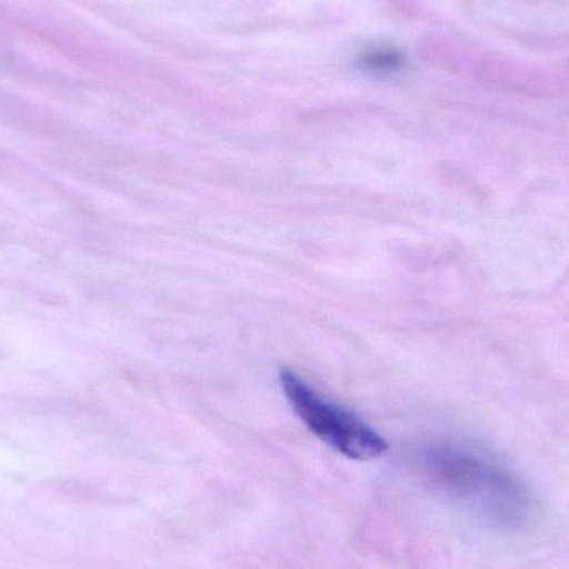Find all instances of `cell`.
<instances>
[{
    "mask_svg": "<svg viewBox=\"0 0 569 569\" xmlns=\"http://www.w3.org/2000/svg\"><path fill=\"white\" fill-rule=\"evenodd\" d=\"M425 473L445 493L500 528H520L533 517L530 488L513 471L468 448L437 445L423 451Z\"/></svg>",
    "mask_w": 569,
    "mask_h": 569,
    "instance_id": "6da1fadb",
    "label": "cell"
},
{
    "mask_svg": "<svg viewBox=\"0 0 569 569\" xmlns=\"http://www.w3.org/2000/svg\"><path fill=\"white\" fill-rule=\"evenodd\" d=\"M280 383L288 403L305 427L343 457L370 461L387 453L388 443L363 420L325 400L290 370H282Z\"/></svg>",
    "mask_w": 569,
    "mask_h": 569,
    "instance_id": "7a4b0ae2",
    "label": "cell"
},
{
    "mask_svg": "<svg viewBox=\"0 0 569 569\" xmlns=\"http://www.w3.org/2000/svg\"><path fill=\"white\" fill-rule=\"evenodd\" d=\"M361 63H363L367 69L375 70V72H390V70L401 67L403 57L393 49H377L363 53Z\"/></svg>",
    "mask_w": 569,
    "mask_h": 569,
    "instance_id": "3957f363",
    "label": "cell"
}]
</instances>
